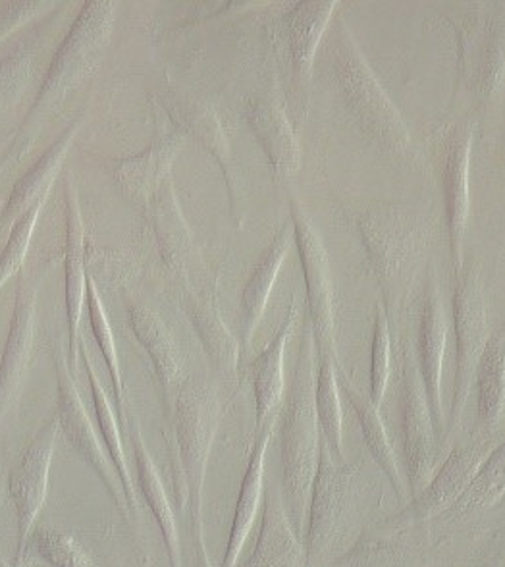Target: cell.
Returning <instances> with one entry per match:
<instances>
[{
    "mask_svg": "<svg viewBox=\"0 0 505 567\" xmlns=\"http://www.w3.org/2000/svg\"><path fill=\"white\" fill-rule=\"evenodd\" d=\"M52 7L54 2H8L0 10V41Z\"/></svg>",
    "mask_w": 505,
    "mask_h": 567,
    "instance_id": "b9f144b4",
    "label": "cell"
},
{
    "mask_svg": "<svg viewBox=\"0 0 505 567\" xmlns=\"http://www.w3.org/2000/svg\"><path fill=\"white\" fill-rule=\"evenodd\" d=\"M338 389L342 392L343 398H348L351 408L355 410L357 419L361 423V431H363L364 444L371 452L372 460L377 462L380 470L384 471V475L390 478V483L394 486L398 498L403 501L405 498V485H403L402 473H400V465L395 460V452L388 439L387 426L382 423L380 411L371 398H364L355 384L351 382L348 373L343 371L342 367H338Z\"/></svg>",
    "mask_w": 505,
    "mask_h": 567,
    "instance_id": "83f0119b",
    "label": "cell"
},
{
    "mask_svg": "<svg viewBox=\"0 0 505 567\" xmlns=\"http://www.w3.org/2000/svg\"><path fill=\"white\" fill-rule=\"evenodd\" d=\"M52 361H54V371H56V386H59V408H56V417H59L60 431L66 434L68 442L72 449L82 455L85 462L90 463L91 470L97 473L99 478L103 481L106 491L111 493L112 501L116 502L124 515L130 512L127 506L124 485L118 477V471L112 463L111 455L99 441L97 433L93 431L87 410L83 405L80 392L75 389L72 373L60 359L56 351H52Z\"/></svg>",
    "mask_w": 505,
    "mask_h": 567,
    "instance_id": "7c38bea8",
    "label": "cell"
},
{
    "mask_svg": "<svg viewBox=\"0 0 505 567\" xmlns=\"http://www.w3.org/2000/svg\"><path fill=\"white\" fill-rule=\"evenodd\" d=\"M275 419L267 421L260 426L257 441L252 444L249 463H247L246 475L239 486L238 504H236V514L231 519L230 537L224 553L223 566H238L239 554L244 550L247 537L252 529L255 517L259 514L260 501L265 496V455H267L268 442L272 436L275 429Z\"/></svg>",
    "mask_w": 505,
    "mask_h": 567,
    "instance_id": "ffe728a7",
    "label": "cell"
},
{
    "mask_svg": "<svg viewBox=\"0 0 505 567\" xmlns=\"http://www.w3.org/2000/svg\"><path fill=\"white\" fill-rule=\"evenodd\" d=\"M390 350H392V343H390L387 313L377 307L371 346V402L377 408L384 400L388 381H390Z\"/></svg>",
    "mask_w": 505,
    "mask_h": 567,
    "instance_id": "60d3db41",
    "label": "cell"
},
{
    "mask_svg": "<svg viewBox=\"0 0 505 567\" xmlns=\"http://www.w3.org/2000/svg\"><path fill=\"white\" fill-rule=\"evenodd\" d=\"M33 70L35 53L28 47H20L0 62V114L7 113L22 97L33 78Z\"/></svg>",
    "mask_w": 505,
    "mask_h": 567,
    "instance_id": "74e56055",
    "label": "cell"
},
{
    "mask_svg": "<svg viewBox=\"0 0 505 567\" xmlns=\"http://www.w3.org/2000/svg\"><path fill=\"white\" fill-rule=\"evenodd\" d=\"M488 8L484 4L481 12L455 23L461 82L484 97L496 95L505 80V14L488 12Z\"/></svg>",
    "mask_w": 505,
    "mask_h": 567,
    "instance_id": "9c48e42d",
    "label": "cell"
},
{
    "mask_svg": "<svg viewBox=\"0 0 505 567\" xmlns=\"http://www.w3.org/2000/svg\"><path fill=\"white\" fill-rule=\"evenodd\" d=\"M315 338L311 322L299 343L298 363L288 400L280 417V457H282V501L291 527L303 537L305 514L309 512L311 486L319 465V417L315 405Z\"/></svg>",
    "mask_w": 505,
    "mask_h": 567,
    "instance_id": "6da1fadb",
    "label": "cell"
},
{
    "mask_svg": "<svg viewBox=\"0 0 505 567\" xmlns=\"http://www.w3.org/2000/svg\"><path fill=\"white\" fill-rule=\"evenodd\" d=\"M476 118L461 120L446 132L440 145V176L446 202L447 236L450 255L455 275L463 269V246L467 236L471 197H468V171H471V150L475 142Z\"/></svg>",
    "mask_w": 505,
    "mask_h": 567,
    "instance_id": "8fae6325",
    "label": "cell"
},
{
    "mask_svg": "<svg viewBox=\"0 0 505 567\" xmlns=\"http://www.w3.org/2000/svg\"><path fill=\"white\" fill-rule=\"evenodd\" d=\"M30 545L52 567H95L90 554L64 530L38 527L31 533Z\"/></svg>",
    "mask_w": 505,
    "mask_h": 567,
    "instance_id": "8d00e7d4",
    "label": "cell"
},
{
    "mask_svg": "<svg viewBox=\"0 0 505 567\" xmlns=\"http://www.w3.org/2000/svg\"><path fill=\"white\" fill-rule=\"evenodd\" d=\"M336 7L338 2L332 0H303L296 2L286 16L291 62L299 78H311L315 56L327 33L328 23L334 18Z\"/></svg>",
    "mask_w": 505,
    "mask_h": 567,
    "instance_id": "f1b7e54d",
    "label": "cell"
},
{
    "mask_svg": "<svg viewBox=\"0 0 505 567\" xmlns=\"http://www.w3.org/2000/svg\"><path fill=\"white\" fill-rule=\"evenodd\" d=\"M132 441H134L135 467H137V478H140V486H142L143 498L147 502V506H150L151 512L155 515L156 523H158L171 567H182L178 523H176L171 501H168L166 491H164L161 475L156 471L153 455L145 446L142 431L137 426H132Z\"/></svg>",
    "mask_w": 505,
    "mask_h": 567,
    "instance_id": "4dcf8cb0",
    "label": "cell"
},
{
    "mask_svg": "<svg viewBox=\"0 0 505 567\" xmlns=\"http://www.w3.org/2000/svg\"><path fill=\"white\" fill-rule=\"evenodd\" d=\"M35 306L38 288L28 280V277L20 278L7 348L0 361V423L7 417L8 411L12 410L28 373L35 334Z\"/></svg>",
    "mask_w": 505,
    "mask_h": 567,
    "instance_id": "2e32d148",
    "label": "cell"
},
{
    "mask_svg": "<svg viewBox=\"0 0 505 567\" xmlns=\"http://www.w3.org/2000/svg\"><path fill=\"white\" fill-rule=\"evenodd\" d=\"M186 311L194 322L197 334L202 338L208 358L224 374H234L238 371L239 343L231 337L230 329L226 327L223 315L216 307L213 296L189 291L186 298Z\"/></svg>",
    "mask_w": 505,
    "mask_h": 567,
    "instance_id": "1f68e13d",
    "label": "cell"
},
{
    "mask_svg": "<svg viewBox=\"0 0 505 567\" xmlns=\"http://www.w3.org/2000/svg\"><path fill=\"white\" fill-rule=\"evenodd\" d=\"M296 299H291L290 311L286 315L280 329L268 342L267 350L252 361V390H255V405H257V426H262L270 419H275L276 410L284 400V353L286 343L290 338L291 327L296 321Z\"/></svg>",
    "mask_w": 505,
    "mask_h": 567,
    "instance_id": "d4e9b609",
    "label": "cell"
},
{
    "mask_svg": "<svg viewBox=\"0 0 505 567\" xmlns=\"http://www.w3.org/2000/svg\"><path fill=\"white\" fill-rule=\"evenodd\" d=\"M116 2L90 0L85 2L72 30L62 41L47 72L45 82L39 90L33 114L56 105L66 97L75 83L82 82L103 56L106 41L111 38L114 25Z\"/></svg>",
    "mask_w": 505,
    "mask_h": 567,
    "instance_id": "8992f818",
    "label": "cell"
},
{
    "mask_svg": "<svg viewBox=\"0 0 505 567\" xmlns=\"http://www.w3.org/2000/svg\"><path fill=\"white\" fill-rule=\"evenodd\" d=\"M252 134L278 176H290L301 166V147L282 106L268 99H252L246 106Z\"/></svg>",
    "mask_w": 505,
    "mask_h": 567,
    "instance_id": "44dd1931",
    "label": "cell"
},
{
    "mask_svg": "<svg viewBox=\"0 0 505 567\" xmlns=\"http://www.w3.org/2000/svg\"><path fill=\"white\" fill-rule=\"evenodd\" d=\"M66 249H64V269H66V315L70 330V355L68 365H78L80 355V321L83 306L87 299V272H85V226H83L80 194L74 178L68 176L66 186Z\"/></svg>",
    "mask_w": 505,
    "mask_h": 567,
    "instance_id": "ac0fdd59",
    "label": "cell"
},
{
    "mask_svg": "<svg viewBox=\"0 0 505 567\" xmlns=\"http://www.w3.org/2000/svg\"><path fill=\"white\" fill-rule=\"evenodd\" d=\"M476 381V439H488L505 411V332L499 330L478 361Z\"/></svg>",
    "mask_w": 505,
    "mask_h": 567,
    "instance_id": "484cf974",
    "label": "cell"
},
{
    "mask_svg": "<svg viewBox=\"0 0 505 567\" xmlns=\"http://www.w3.org/2000/svg\"><path fill=\"white\" fill-rule=\"evenodd\" d=\"M0 471H2V467H0Z\"/></svg>",
    "mask_w": 505,
    "mask_h": 567,
    "instance_id": "f6af8a7d",
    "label": "cell"
},
{
    "mask_svg": "<svg viewBox=\"0 0 505 567\" xmlns=\"http://www.w3.org/2000/svg\"><path fill=\"white\" fill-rule=\"evenodd\" d=\"M355 467L336 460L320 436L319 465L309 498V525L305 533V567H322L342 537L355 502Z\"/></svg>",
    "mask_w": 505,
    "mask_h": 567,
    "instance_id": "5b68a950",
    "label": "cell"
},
{
    "mask_svg": "<svg viewBox=\"0 0 505 567\" xmlns=\"http://www.w3.org/2000/svg\"><path fill=\"white\" fill-rule=\"evenodd\" d=\"M491 436L475 439V442L452 450L447 455L442 470L432 475L431 483L416 494L415 501L403 509L402 514L394 515L384 523V527L398 529L411 523L431 519L434 515L444 514L460 501L461 494L467 491L471 481L475 478L476 471L483 465L486 455L491 454Z\"/></svg>",
    "mask_w": 505,
    "mask_h": 567,
    "instance_id": "5bb4252c",
    "label": "cell"
},
{
    "mask_svg": "<svg viewBox=\"0 0 505 567\" xmlns=\"http://www.w3.org/2000/svg\"><path fill=\"white\" fill-rule=\"evenodd\" d=\"M244 567H305L303 545L275 485L265 486L259 538Z\"/></svg>",
    "mask_w": 505,
    "mask_h": 567,
    "instance_id": "d6986e66",
    "label": "cell"
},
{
    "mask_svg": "<svg viewBox=\"0 0 505 567\" xmlns=\"http://www.w3.org/2000/svg\"><path fill=\"white\" fill-rule=\"evenodd\" d=\"M454 290L455 322V377L454 394L450 405L447 433L460 425L461 415L467 408L468 392L475 379L476 367L488 343V321L484 306L483 286L476 267H463L455 275Z\"/></svg>",
    "mask_w": 505,
    "mask_h": 567,
    "instance_id": "52a82bcc",
    "label": "cell"
},
{
    "mask_svg": "<svg viewBox=\"0 0 505 567\" xmlns=\"http://www.w3.org/2000/svg\"><path fill=\"white\" fill-rule=\"evenodd\" d=\"M60 423L56 413L39 429L33 441L25 446L20 460L8 475V494L14 504L18 540H16L14 567L22 566L30 537L35 529L39 514L43 509L49 491L52 455L56 449Z\"/></svg>",
    "mask_w": 505,
    "mask_h": 567,
    "instance_id": "ba28073f",
    "label": "cell"
},
{
    "mask_svg": "<svg viewBox=\"0 0 505 567\" xmlns=\"http://www.w3.org/2000/svg\"><path fill=\"white\" fill-rule=\"evenodd\" d=\"M87 307H90V319L95 338H97L99 348L103 351L104 361L111 371L112 386H114V400H116V410L122 413L124 417V386H122V373H120L118 350H116V342L112 337L111 324H109V317L104 311L103 299L97 290V284L93 277H87Z\"/></svg>",
    "mask_w": 505,
    "mask_h": 567,
    "instance_id": "d590c367",
    "label": "cell"
},
{
    "mask_svg": "<svg viewBox=\"0 0 505 567\" xmlns=\"http://www.w3.org/2000/svg\"><path fill=\"white\" fill-rule=\"evenodd\" d=\"M447 321L444 303L440 298L439 284L431 280L426 286L423 315L419 324V373L423 379L424 392L431 408L432 425L436 441H444V415H442V361L446 350Z\"/></svg>",
    "mask_w": 505,
    "mask_h": 567,
    "instance_id": "e0dca14e",
    "label": "cell"
},
{
    "mask_svg": "<svg viewBox=\"0 0 505 567\" xmlns=\"http://www.w3.org/2000/svg\"><path fill=\"white\" fill-rule=\"evenodd\" d=\"M220 423V402L215 389L203 382L184 381L176 403V446L178 475L192 509L195 527H203V488L207 477L208 457Z\"/></svg>",
    "mask_w": 505,
    "mask_h": 567,
    "instance_id": "277c9868",
    "label": "cell"
},
{
    "mask_svg": "<svg viewBox=\"0 0 505 567\" xmlns=\"http://www.w3.org/2000/svg\"><path fill=\"white\" fill-rule=\"evenodd\" d=\"M145 207L147 220L153 228L164 261L176 272H182L186 267L187 257L192 254L194 234L179 207L172 176L156 187L155 194L151 195Z\"/></svg>",
    "mask_w": 505,
    "mask_h": 567,
    "instance_id": "7402d4cb",
    "label": "cell"
},
{
    "mask_svg": "<svg viewBox=\"0 0 505 567\" xmlns=\"http://www.w3.org/2000/svg\"><path fill=\"white\" fill-rule=\"evenodd\" d=\"M163 105L179 132L192 135L195 142L202 143L203 147L216 158L230 192L231 210L234 215H238V171L231 157L230 140L215 106L178 90L168 91L163 97Z\"/></svg>",
    "mask_w": 505,
    "mask_h": 567,
    "instance_id": "9a60e30c",
    "label": "cell"
},
{
    "mask_svg": "<svg viewBox=\"0 0 505 567\" xmlns=\"http://www.w3.org/2000/svg\"><path fill=\"white\" fill-rule=\"evenodd\" d=\"M408 550L395 540L361 537L332 567H405Z\"/></svg>",
    "mask_w": 505,
    "mask_h": 567,
    "instance_id": "f35d334b",
    "label": "cell"
},
{
    "mask_svg": "<svg viewBox=\"0 0 505 567\" xmlns=\"http://www.w3.org/2000/svg\"><path fill=\"white\" fill-rule=\"evenodd\" d=\"M80 127H82V122H74L72 126L68 127L66 132L54 142L51 150L47 151L35 166L16 184L12 194L8 197L7 207L0 213V231L12 230L16 223L33 205L47 199L49 189L59 176L60 168L64 165V158H66L68 151L72 147Z\"/></svg>",
    "mask_w": 505,
    "mask_h": 567,
    "instance_id": "603a6c76",
    "label": "cell"
},
{
    "mask_svg": "<svg viewBox=\"0 0 505 567\" xmlns=\"http://www.w3.org/2000/svg\"><path fill=\"white\" fill-rule=\"evenodd\" d=\"M403 460L408 467L411 493L419 494L431 483L436 465V433L432 425L431 408L424 392L423 379L415 359L403 351L402 394Z\"/></svg>",
    "mask_w": 505,
    "mask_h": 567,
    "instance_id": "30bf717a",
    "label": "cell"
},
{
    "mask_svg": "<svg viewBox=\"0 0 505 567\" xmlns=\"http://www.w3.org/2000/svg\"><path fill=\"white\" fill-rule=\"evenodd\" d=\"M291 234H293V226L286 223L276 234V238L272 239L267 251L260 257V261L257 262V267L252 270L251 278L247 280L244 293H241V337H244L247 348L251 346L252 334L259 327L276 277L280 272L288 249H290Z\"/></svg>",
    "mask_w": 505,
    "mask_h": 567,
    "instance_id": "4316f807",
    "label": "cell"
},
{
    "mask_svg": "<svg viewBox=\"0 0 505 567\" xmlns=\"http://www.w3.org/2000/svg\"><path fill=\"white\" fill-rule=\"evenodd\" d=\"M127 317L135 337L153 359L156 377L163 384L164 392L168 394L172 389L179 386L184 374V361L171 330L155 311H151L150 307L143 303H132L127 307Z\"/></svg>",
    "mask_w": 505,
    "mask_h": 567,
    "instance_id": "f546056e",
    "label": "cell"
},
{
    "mask_svg": "<svg viewBox=\"0 0 505 567\" xmlns=\"http://www.w3.org/2000/svg\"><path fill=\"white\" fill-rule=\"evenodd\" d=\"M505 498V441L486 455L467 491L446 514L452 522L478 509L492 508Z\"/></svg>",
    "mask_w": 505,
    "mask_h": 567,
    "instance_id": "e575fe53",
    "label": "cell"
},
{
    "mask_svg": "<svg viewBox=\"0 0 505 567\" xmlns=\"http://www.w3.org/2000/svg\"><path fill=\"white\" fill-rule=\"evenodd\" d=\"M324 53L332 68L334 82L364 134L390 153L415 158L411 135L402 114L392 103V99L388 97L369 60L357 45L343 16H338Z\"/></svg>",
    "mask_w": 505,
    "mask_h": 567,
    "instance_id": "7a4b0ae2",
    "label": "cell"
},
{
    "mask_svg": "<svg viewBox=\"0 0 505 567\" xmlns=\"http://www.w3.org/2000/svg\"><path fill=\"white\" fill-rule=\"evenodd\" d=\"M0 567H14V566H10V564H7V561L2 560V558H0Z\"/></svg>",
    "mask_w": 505,
    "mask_h": 567,
    "instance_id": "ee69618b",
    "label": "cell"
},
{
    "mask_svg": "<svg viewBox=\"0 0 505 567\" xmlns=\"http://www.w3.org/2000/svg\"><path fill=\"white\" fill-rule=\"evenodd\" d=\"M290 213L293 238L303 265L315 348L334 351V286L330 278L327 249L298 202H291Z\"/></svg>",
    "mask_w": 505,
    "mask_h": 567,
    "instance_id": "4fadbf2b",
    "label": "cell"
},
{
    "mask_svg": "<svg viewBox=\"0 0 505 567\" xmlns=\"http://www.w3.org/2000/svg\"><path fill=\"white\" fill-rule=\"evenodd\" d=\"M357 226L372 272L390 299L395 288L405 282L409 270L419 261L429 238V223L413 210L379 205L364 210Z\"/></svg>",
    "mask_w": 505,
    "mask_h": 567,
    "instance_id": "3957f363",
    "label": "cell"
},
{
    "mask_svg": "<svg viewBox=\"0 0 505 567\" xmlns=\"http://www.w3.org/2000/svg\"><path fill=\"white\" fill-rule=\"evenodd\" d=\"M80 355L83 359V365L87 371V379L91 382V392H93V402H95V411H97L99 431H101V439H103L104 449L111 455L114 467L118 471L120 481L124 485V493H126L127 506L130 509L137 508V494H135L134 478L130 475L126 463V452H124V444H122V434H120L118 419L116 413L112 411L106 392H104L103 384L99 381L97 373L91 367L90 353H87V346L85 340H80Z\"/></svg>",
    "mask_w": 505,
    "mask_h": 567,
    "instance_id": "836d02e7",
    "label": "cell"
},
{
    "mask_svg": "<svg viewBox=\"0 0 505 567\" xmlns=\"http://www.w3.org/2000/svg\"><path fill=\"white\" fill-rule=\"evenodd\" d=\"M182 143L184 134L176 130L156 140L142 155L116 163L114 178L118 186L135 202L147 205L156 187L161 186L164 179L171 178L172 165L178 157Z\"/></svg>",
    "mask_w": 505,
    "mask_h": 567,
    "instance_id": "cb8c5ba5",
    "label": "cell"
},
{
    "mask_svg": "<svg viewBox=\"0 0 505 567\" xmlns=\"http://www.w3.org/2000/svg\"><path fill=\"white\" fill-rule=\"evenodd\" d=\"M45 203L47 199H43V202H39L38 205H33V207L16 223L14 228L10 230L7 249H4V254L0 255V288H2L10 278L22 270L25 255H28V249H30L31 236H33L39 215H41V210L45 207Z\"/></svg>",
    "mask_w": 505,
    "mask_h": 567,
    "instance_id": "ab89813d",
    "label": "cell"
},
{
    "mask_svg": "<svg viewBox=\"0 0 505 567\" xmlns=\"http://www.w3.org/2000/svg\"><path fill=\"white\" fill-rule=\"evenodd\" d=\"M315 405L319 417L322 439L328 449L332 450L336 460L348 463L343 452V419L340 405V389H338V367L336 351H319V377L315 389Z\"/></svg>",
    "mask_w": 505,
    "mask_h": 567,
    "instance_id": "d6a6232c",
    "label": "cell"
},
{
    "mask_svg": "<svg viewBox=\"0 0 505 567\" xmlns=\"http://www.w3.org/2000/svg\"><path fill=\"white\" fill-rule=\"evenodd\" d=\"M195 558H197V566L195 567H213L210 558H208L207 545H205V537H203V527H195Z\"/></svg>",
    "mask_w": 505,
    "mask_h": 567,
    "instance_id": "7bdbcfd3",
    "label": "cell"
}]
</instances>
